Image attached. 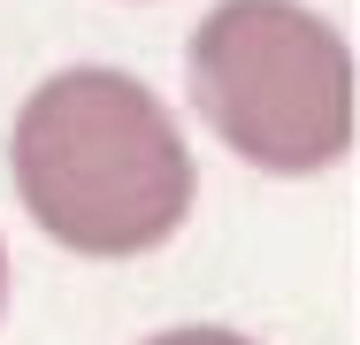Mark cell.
Here are the masks:
<instances>
[{
  "mask_svg": "<svg viewBox=\"0 0 360 345\" xmlns=\"http://www.w3.org/2000/svg\"><path fill=\"white\" fill-rule=\"evenodd\" d=\"M192 146L123 69H62L15 115V192L31 222L92 261L161 246L192 207Z\"/></svg>",
  "mask_w": 360,
  "mask_h": 345,
  "instance_id": "6da1fadb",
  "label": "cell"
},
{
  "mask_svg": "<svg viewBox=\"0 0 360 345\" xmlns=\"http://www.w3.org/2000/svg\"><path fill=\"white\" fill-rule=\"evenodd\" d=\"M0 299H8V253H0Z\"/></svg>",
  "mask_w": 360,
  "mask_h": 345,
  "instance_id": "277c9868",
  "label": "cell"
},
{
  "mask_svg": "<svg viewBox=\"0 0 360 345\" xmlns=\"http://www.w3.org/2000/svg\"><path fill=\"white\" fill-rule=\"evenodd\" d=\"M192 100L215 138L269 169L314 177L353 146V54L299 0H222L192 31Z\"/></svg>",
  "mask_w": 360,
  "mask_h": 345,
  "instance_id": "7a4b0ae2",
  "label": "cell"
},
{
  "mask_svg": "<svg viewBox=\"0 0 360 345\" xmlns=\"http://www.w3.org/2000/svg\"><path fill=\"white\" fill-rule=\"evenodd\" d=\"M146 345H253V338L215 330V322H192V330H161V338H146Z\"/></svg>",
  "mask_w": 360,
  "mask_h": 345,
  "instance_id": "3957f363",
  "label": "cell"
}]
</instances>
